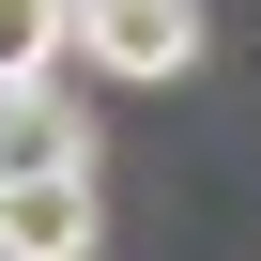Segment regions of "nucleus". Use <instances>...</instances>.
I'll use <instances>...</instances> for the list:
<instances>
[{
	"instance_id": "nucleus-1",
	"label": "nucleus",
	"mask_w": 261,
	"mask_h": 261,
	"mask_svg": "<svg viewBox=\"0 0 261 261\" xmlns=\"http://www.w3.org/2000/svg\"><path fill=\"white\" fill-rule=\"evenodd\" d=\"M77 62L123 92H169L200 62V0H77Z\"/></svg>"
},
{
	"instance_id": "nucleus-2",
	"label": "nucleus",
	"mask_w": 261,
	"mask_h": 261,
	"mask_svg": "<svg viewBox=\"0 0 261 261\" xmlns=\"http://www.w3.org/2000/svg\"><path fill=\"white\" fill-rule=\"evenodd\" d=\"M108 215H92V169H46V185H0V261H92Z\"/></svg>"
},
{
	"instance_id": "nucleus-3",
	"label": "nucleus",
	"mask_w": 261,
	"mask_h": 261,
	"mask_svg": "<svg viewBox=\"0 0 261 261\" xmlns=\"http://www.w3.org/2000/svg\"><path fill=\"white\" fill-rule=\"evenodd\" d=\"M46 169H92V108L77 92H0V185H46Z\"/></svg>"
},
{
	"instance_id": "nucleus-4",
	"label": "nucleus",
	"mask_w": 261,
	"mask_h": 261,
	"mask_svg": "<svg viewBox=\"0 0 261 261\" xmlns=\"http://www.w3.org/2000/svg\"><path fill=\"white\" fill-rule=\"evenodd\" d=\"M77 62V0H0V92H31Z\"/></svg>"
}]
</instances>
